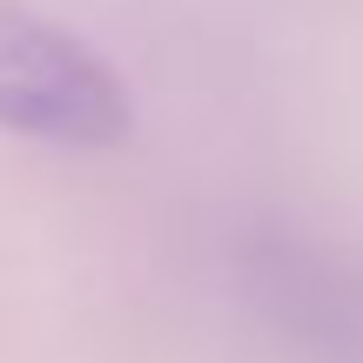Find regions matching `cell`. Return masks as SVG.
<instances>
[{
    "label": "cell",
    "instance_id": "cell-1",
    "mask_svg": "<svg viewBox=\"0 0 363 363\" xmlns=\"http://www.w3.org/2000/svg\"><path fill=\"white\" fill-rule=\"evenodd\" d=\"M135 128L128 81L27 0H0V135L61 155H101Z\"/></svg>",
    "mask_w": 363,
    "mask_h": 363
},
{
    "label": "cell",
    "instance_id": "cell-2",
    "mask_svg": "<svg viewBox=\"0 0 363 363\" xmlns=\"http://www.w3.org/2000/svg\"><path fill=\"white\" fill-rule=\"evenodd\" d=\"M235 296L296 363H363V256L330 235L256 222L229 249Z\"/></svg>",
    "mask_w": 363,
    "mask_h": 363
}]
</instances>
